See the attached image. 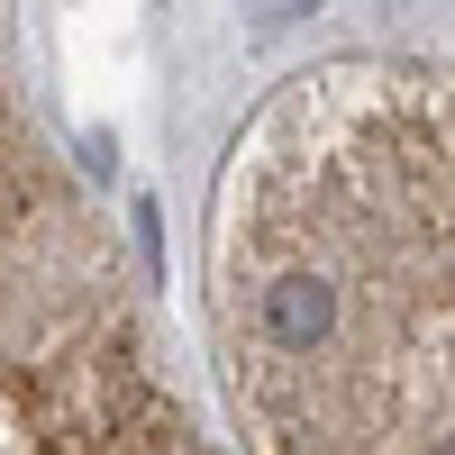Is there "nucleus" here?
Listing matches in <instances>:
<instances>
[{"instance_id": "3", "label": "nucleus", "mask_w": 455, "mask_h": 455, "mask_svg": "<svg viewBox=\"0 0 455 455\" xmlns=\"http://www.w3.org/2000/svg\"><path fill=\"white\" fill-rule=\"evenodd\" d=\"M283 10H310V0H283Z\"/></svg>"}, {"instance_id": "1", "label": "nucleus", "mask_w": 455, "mask_h": 455, "mask_svg": "<svg viewBox=\"0 0 455 455\" xmlns=\"http://www.w3.org/2000/svg\"><path fill=\"white\" fill-rule=\"evenodd\" d=\"M210 347L246 455H455V55H337L246 119Z\"/></svg>"}, {"instance_id": "2", "label": "nucleus", "mask_w": 455, "mask_h": 455, "mask_svg": "<svg viewBox=\"0 0 455 455\" xmlns=\"http://www.w3.org/2000/svg\"><path fill=\"white\" fill-rule=\"evenodd\" d=\"M0 455H219L173 392L119 228L19 92L0 19Z\"/></svg>"}]
</instances>
